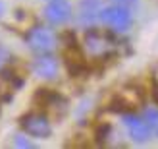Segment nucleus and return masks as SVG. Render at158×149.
<instances>
[{"label":"nucleus","instance_id":"obj_1","mask_svg":"<svg viewBox=\"0 0 158 149\" xmlns=\"http://www.w3.org/2000/svg\"><path fill=\"white\" fill-rule=\"evenodd\" d=\"M118 49V43L112 37H108L104 33H98V31H91L87 33L85 41H83V50L87 56H91L93 60H104L110 58Z\"/></svg>","mask_w":158,"mask_h":149},{"label":"nucleus","instance_id":"obj_2","mask_svg":"<svg viewBox=\"0 0 158 149\" xmlns=\"http://www.w3.org/2000/svg\"><path fill=\"white\" fill-rule=\"evenodd\" d=\"M106 27H110L112 31L123 33L127 31L133 23V15L131 12L125 8L123 4H114V6H106L100 10V18H98Z\"/></svg>","mask_w":158,"mask_h":149},{"label":"nucleus","instance_id":"obj_3","mask_svg":"<svg viewBox=\"0 0 158 149\" xmlns=\"http://www.w3.org/2000/svg\"><path fill=\"white\" fill-rule=\"evenodd\" d=\"M25 41L29 45V49L39 52V54L52 52L58 45V39L54 35V31L50 27H44V25H35L33 29H29L25 35Z\"/></svg>","mask_w":158,"mask_h":149},{"label":"nucleus","instance_id":"obj_4","mask_svg":"<svg viewBox=\"0 0 158 149\" xmlns=\"http://www.w3.org/2000/svg\"><path fill=\"white\" fill-rule=\"evenodd\" d=\"M21 128L25 130V134L33 136V138H43V139L52 134V126H50L48 118H46L44 114H37V112L23 116Z\"/></svg>","mask_w":158,"mask_h":149},{"label":"nucleus","instance_id":"obj_5","mask_svg":"<svg viewBox=\"0 0 158 149\" xmlns=\"http://www.w3.org/2000/svg\"><path fill=\"white\" fill-rule=\"evenodd\" d=\"M123 124H125V128H127L129 138L133 139V142H137V143H145L147 139L152 136L151 128H148V124H147V120L143 118V116L123 112Z\"/></svg>","mask_w":158,"mask_h":149},{"label":"nucleus","instance_id":"obj_6","mask_svg":"<svg viewBox=\"0 0 158 149\" xmlns=\"http://www.w3.org/2000/svg\"><path fill=\"white\" fill-rule=\"evenodd\" d=\"M44 18L52 25H64L72 20V6L68 0H52L44 10Z\"/></svg>","mask_w":158,"mask_h":149},{"label":"nucleus","instance_id":"obj_7","mask_svg":"<svg viewBox=\"0 0 158 149\" xmlns=\"http://www.w3.org/2000/svg\"><path fill=\"white\" fill-rule=\"evenodd\" d=\"M58 70H60V64H58V60L54 58L50 52L39 54V58L33 62L35 76L43 77V80H54V77L58 76Z\"/></svg>","mask_w":158,"mask_h":149},{"label":"nucleus","instance_id":"obj_8","mask_svg":"<svg viewBox=\"0 0 158 149\" xmlns=\"http://www.w3.org/2000/svg\"><path fill=\"white\" fill-rule=\"evenodd\" d=\"M100 10H102L100 0H81V4H79V21H81V25L85 27L93 25L100 18Z\"/></svg>","mask_w":158,"mask_h":149},{"label":"nucleus","instance_id":"obj_9","mask_svg":"<svg viewBox=\"0 0 158 149\" xmlns=\"http://www.w3.org/2000/svg\"><path fill=\"white\" fill-rule=\"evenodd\" d=\"M143 118L147 120L148 128H151V134L158 136V108H147Z\"/></svg>","mask_w":158,"mask_h":149},{"label":"nucleus","instance_id":"obj_10","mask_svg":"<svg viewBox=\"0 0 158 149\" xmlns=\"http://www.w3.org/2000/svg\"><path fill=\"white\" fill-rule=\"evenodd\" d=\"M10 60H12L10 52H8V50L4 49V46H0V70H4V66L10 64Z\"/></svg>","mask_w":158,"mask_h":149},{"label":"nucleus","instance_id":"obj_11","mask_svg":"<svg viewBox=\"0 0 158 149\" xmlns=\"http://www.w3.org/2000/svg\"><path fill=\"white\" fill-rule=\"evenodd\" d=\"M15 145L18 147H33V143L29 139H25L23 136H15Z\"/></svg>","mask_w":158,"mask_h":149},{"label":"nucleus","instance_id":"obj_12","mask_svg":"<svg viewBox=\"0 0 158 149\" xmlns=\"http://www.w3.org/2000/svg\"><path fill=\"white\" fill-rule=\"evenodd\" d=\"M154 99H156V103H158V83L154 85Z\"/></svg>","mask_w":158,"mask_h":149},{"label":"nucleus","instance_id":"obj_13","mask_svg":"<svg viewBox=\"0 0 158 149\" xmlns=\"http://www.w3.org/2000/svg\"><path fill=\"white\" fill-rule=\"evenodd\" d=\"M118 4H129V2H133V0H116Z\"/></svg>","mask_w":158,"mask_h":149}]
</instances>
